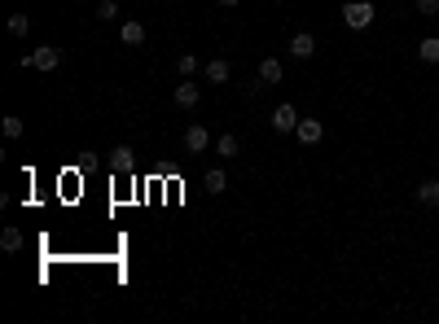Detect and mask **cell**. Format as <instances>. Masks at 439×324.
Segmentation results:
<instances>
[{"instance_id":"1","label":"cell","mask_w":439,"mask_h":324,"mask_svg":"<svg viewBox=\"0 0 439 324\" xmlns=\"http://www.w3.org/2000/svg\"><path fill=\"white\" fill-rule=\"evenodd\" d=\"M378 9L369 5V0H351V5H342V22L351 26V31H365V26H374Z\"/></svg>"},{"instance_id":"2","label":"cell","mask_w":439,"mask_h":324,"mask_svg":"<svg viewBox=\"0 0 439 324\" xmlns=\"http://www.w3.org/2000/svg\"><path fill=\"white\" fill-rule=\"evenodd\" d=\"M22 66H31V70H58L62 66V49L58 44H40L35 53H22Z\"/></svg>"},{"instance_id":"3","label":"cell","mask_w":439,"mask_h":324,"mask_svg":"<svg viewBox=\"0 0 439 324\" xmlns=\"http://www.w3.org/2000/svg\"><path fill=\"white\" fill-rule=\"evenodd\" d=\"M211 149V132L202 123H189L185 128V153H207Z\"/></svg>"},{"instance_id":"4","label":"cell","mask_w":439,"mask_h":324,"mask_svg":"<svg viewBox=\"0 0 439 324\" xmlns=\"http://www.w3.org/2000/svg\"><path fill=\"white\" fill-rule=\"evenodd\" d=\"M295 128H299V110H295L290 101L272 110V132H295Z\"/></svg>"},{"instance_id":"5","label":"cell","mask_w":439,"mask_h":324,"mask_svg":"<svg viewBox=\"0 0 439 324\" xmlns=\"http://www.w3.org/2000/svg\"><path fill=\"white\" fill-rule=\"evenodd\" d=\"M295 136L304 140V145H321V136H325V123H321V119H299Z\"/></svg>"},{"instance_id":"6","label":"cell","mask_w":439,"mask_h":324,"mask_svg":"<svg viewBox=\"0 0 439 324\" xmlns=\"http://www.w3.org/2000/svg\"><path fill=\"white\" fill-rule=\"evenodd\" d=\"M132 167H136V153H132V145H115V149H110V171H132Z\"/></svg>"},{"instance_id":"7","label":"cell","mask_w":439,"mask_h":324,"mask_svg":"<svg viewBox=\"0 0 439 324\" xmlns=\"http://www.w3.org/2000/svg\"><path fill=\"white\" fill-rule=\"evenodd\" d=\"M198 101H202V88H198V83H189V79L176 83V105H181V110H194Z\"/></svg>"},{"instance_id":"8","label":"cell","mask_w":439,"mask_h":324,"mask_svg":"<svg viewBox=\"0 0 439 324\" xmlns=\"http://www.w3.org/2000/svg\"><path fill=\"white\" fill-rule=\"evenodd\" d=\"M413 197L422 206H431V210H439V180H422V185L413 189Z\"/></svg>"},{"instance_id":"9","label":"cell","mask_w":439,"mask_h":324,"mask_svg":"<svg viewBox=\"0 0 439 324\" xmlns=\"http://www.w3.org/2000/svg\"><path fill=\"white\" fill-rule=\"evenodd\" d=\"M202 189H207L211 197H220V193H229V176L220 171V167H211L207 176H202Z\"/></svg>"},{"instance_id":"10","label":"cell","mask_w":439,"mask_h":324,"mask_svg":"<svg viewBox=\"0 0 439 324\" xmlns=\"http://www.w3.org/2000/svg\"><path fill=\"white\" fill-rule=\"evenodd\" d=\"M119 40H123V44H128V49L145 44V26L136 22V18H132V22H123V26H119Z\"/></svg>"},{"instance_id":"11","label":"cell","mask_w":439,"mask_h":324,"mask_svg":"<svg viewBox=\"0 0 439 324\" xmlns=\"http://www.w3.org/2000/svg\"><path fill=\"white\" fill-rule=\"evenodd\" d=\"M290 53H295V58H299V62H308V58H312V53H317V40H312L308 31H299V35L290 40Z\"/></svg>"},{"instance_id":"12","label":"cell","mask_w":439,"mask_h":324,"mask_svg":"<svg viewBox=\"0 0 439 324\" xmlns=\"http://www.w3.org/2000/svg\"><path fill=\"white\" fill-rule=\"evenodd\" d=\"M281 75H285V66H281L277 58H264V62H259V83H281Z\"/></svg>"},{"instance_id":"13","label":"cell","mask_w":439,"mask_h":324,"mask_svg":"<svg viewBox=\"0 0 439 324\" xmlns=\"http://www.w3.org/2000/svg\"><path fill=\"white\" fill-rule=\"evenodd\" d=\"M229 79H233V66H229L224 58L207 62V83H229Z\"/></svg>"},{"instance_id":"14","label":"cell","mask_w":439,"mask_h":324,"mask_svg":"<svg viewBox=\"0 0 439 324\" xmlns=\"http://www.w3.org/2000/svg\"><path fill=\"white\" fill-rule=\"evenodd\" d=\"M417 58L426 62V66H439V35H426V40H422V44H417Z\"/></svg>"},{"instance_id":"15","label":"cell","mask_w":439,"mask_h":324,"mask_svg":"<svg viewBox=\"0 0 439 324\" xmlns=\"http://www.w3.org/2000/svg\"><path fill=\"white\" fill-rule=\"evenodd\" d=\"M0 250H5V255H18V250H22V228H13V223H9V228L0 232Z\"/></svg>"},{"instance_id":"16","label":"cell","mask_w":439,"mask_h":324,"mask_svg":"<svg viewBox=\"0 0 439 324\" xmlns=\"http://www.w3.org/2000/svg\"><path fill=\"white\" fill-rule=\"evenodd\" d=\"M215 153H220V158H238V136L224 132V136L215 140Z\"/></svg>"},{"instance_id":"17","label":"cell","mask_w":439,"mask_h":324,"mask_svg":"<svg viewBox=\"0 0 439 324\" xmlns=\"http://www.w3.org/2000/svg\"><path fill=\"white\" fill-rule=\"evenodd\" d=\"M176 70H181V79H194L198 75V58L194 53H181V58H176Z\"/></svg>"},{"instance_id":"18","label":"cell","mask_w":439,"mask_h":324,"mask_svg":"<svg viewBox=\"0 0 439 324\" xmlns=\"http://www.w3.org/2000/svg\"><path fill=\"white\" fill-rule=\"evenodd\" d=\"M9 31L13 35H26V31H31V18H26V13H9Z\"/></svg>"},{"instance_id":"19","label":"cell","mask_w":439,"mask_h":324,"mask_svg":"<svg viewBox=\"0 0 439 324\" xmlns=\"http://www.w3.org/2000/svg\"><path fill=\"white\" fill-rule=\"evenodd\" d=\"M97 18H101V22H115V18H119V0H101V5H97Z\"/></svg>"},{"instance_id":"20","label":"cell","mask_w":439,"mask_h":324,"mask_svg":"<svg viewBox=\"0 0 439 324\" xmlns=\"http://www.w3.org/2000/svg\"><path fill=\"white\" fill-rule=\"evenodd\" d=\"M5 136H9V140L22 136V119H18V114H5Z\"/></svg>"},{"instance_id":"21","label":"cell","mask_w":439,"mask_h":324,"mask_svg":"<svg viewBox=\"0 0 439 324\" xmlns=\"http://www.w3.org/2000/svg\"><path fill=\"white\" fill-rule=\"evenodd\" d=\"M417 13H426V18H435V13H439V0H417Z\"/></svg>"},{"instance_id":"22","label":"cell","mask_w":439,"mask_h":324,"mask_svg":"<svg viewBox=\"0 0 439 324\" xmlns=\"http://www.w3.org/2000/svg\"><path fill=\"white\" fill-rule=\"evenodd\" d=\"M220 5H224V9H233V5H238V0H220Z\"/></svg>"}]
</instances>
